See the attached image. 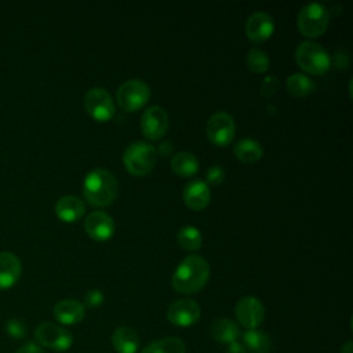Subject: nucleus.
<instances>
[{
    "label": "nucleus",
    "mask_w": 353,
    "mask_h": 353,
    "mask_svg": "<svg viewBox=\"0 0 353 353\" xmlns=\"http://www.w3.org/2000/svg\"><path fill=\"white\" fill-rule=\"evenodd\" d=\"M210 265L200 255H188L172 273V288L185 295L196 294L204 288L210 280Z\"/></svg>",
    "instance_id": "1"
},
{
    "label": "nucleus",
    "mask_w": 353,
    "mask_h": 353,
    "mask_svg": "<svg viewBox=\"0 0 353 353\" xmlns=\"http://www.w3.org/2000/svg\"><path fill=\"white\" fill-rule=\"evenodd\" d=\"M83 194L92 207H108L119 194V182L116 176L103 168L90 171L83 182Z\"/></svg>",
    "instance_id": "2"
},
{
    "label": "nucleus",
    "mask_w": 353,
    "mask_h": 353,
    "mask_svg": "<svg viewBox=\"0 0 353 353\" xmlns=\"http://www.w3.org/2000/svg\"><path fill=\"white\" fill-rule=\"evenodd\" d=\"M295 62L303 72L312 76H323L331 68V58L327 50L310 40L302 41L295 48Z\"/></svg>",
    "instance_id": "3"
},
{
    "label": "nucleus",
    "mask_w": 353,
    "mask_h": 353,
    "mask_svg": "<svg viewBox=\"0 0 353 353\" xmlns=\"http://www.w3.org/2000/svg\"><path fill=\"white\" fill-rule=\"evenodd\" d=\"M157 152L153 145L135 141L127 146L123 154L125 170L134 176H145L150 174L156 165Z\"/></svg>",
    "instance_id": "4"
},
{
    "label": "nucleus",
    "mask_w": 353,
    "mask_h": 353,
    "mask_svg": "<svg viewBox=\"0 0 353 353\" xmlns=\"http://www.w3.org/2000/svg\"><path fill=\"white\" fill-rule=\"evenodd\" d=\"M330 11L320 3H309L301 8L296 17V26L307 39L320 37L328 28Z\"/></svg>",
    "instance_id": "5"
},
{
    "label": "nucleus",
    "mask_w": 353,
    "mask_h": 353,
    "mask_svg": "<svg viewBox=\"0 0 353 353\" xmlns=\"http://www.w3.org/2000/svg\"><path fill=\"white\" fill-rule=\"evenodd\" d=\"M117 105L124 112H137L142 109L150 99L149 85L138 79H131L124 81L116 92Z\"/></svg>",
    "instance_id": "6"
},
{
    "label": "nucleus",
    "mask_w": 353,
    "mask_h": 353,
    "mask_svg": "<svg viewBox=\"0 0 353 353\" xmlns=\"http://www.w3.org/2000/svg\"><path fill=\"white\" fill-rule=\"evenodd\" d=\"M34 338L40 346L55 352H66L73 345L72 332L51 321L39 324L34 331Z\"/></svg>",
    "instance_id": "7"
},
{
    "label": "nucleus",
    "mask_w": 353,
    "mask_h": 353,
    "mask_svg": "<svg viewBox=\"0 0 353 353\" xmlns=\"http://www.w3.org/2000/svg\"><path fill=\"white\" fill-rule=\"evenodd\" d=\"M208 141L219 148H225L232 143L236 134L234 119L226 112L214 113L205 125Z\"/></svg>",
    "instance_id": "8"
},
{
    "label": "nucleus",
    "mask_w": 353,
    "mask_h": 353,
    "mask_svg": "<svg viewBox=\"0 0 353 353\" xmlns=\"http://www.w3.org/2000/svg\"><path fill=\"white\" fill-rule=\"evenodd\" d=\"M84 108L87 113L97 121H109L116 112L110 94L101 87H94L84 97Z\"/></svg>",
    "instance_id": "9"
},
{
    "label": "nucleus",
    "mask_w": 353,
    "mask_h": 353,
    "mask_svg": "<svg viewBox=\"0 0 353 353\" xmlns=\"http://www.w3.org/2000/svg\"><path fill=\"white\" fill-rule=\"evenodd\" d=\"M234 314L240 325L247 330H256L265 320V306L258 298L247 295L236 303Z\"/></svg>",
    "instance_id": "10"
},
{
    "label": "nucleus",
    "mask_w": 353,
    "mask_h": 353,
    "mask_svg": "<svg viewBox=\"0 0 353 353\" xmlns=\"http://www.w3.org/2000/svg\"><path fill=\"white\" fill-rule=\"evenodd\" d=\"M168 130V114L164 108L153 105L141 116V131L149 141H157L165 135Z\"/></svg>",
    "instance_id": "11"
},
{
    "label": "nucleus",
    "mask_w": 353,
    "mask_h": 353,
    "mask_svg": "<svg viewBox=\"0 0 353 353\" xmlns=\"http://www.w3.org/2000/svg\"><path fill=\"white\" fill-rule=\"evenodd\" d=\"M200 305L190 298L178 299L172 302L167 309L168 321L176 327H190L196 324L200 319Z\"/></svg>",
    "instance_id": "12"
},
{
    "label": "nucleus",
    "mask_w": 353,
    "mask_h": 353,
    "mask_svg": "<svg viewBox=\"0 0 353 353\" xmlns=\"http://www.w3.org/2000/svg\"><path fill=\"white\" fill-rule=\"evenodd\" d=\"M274 32V21L265 11H256L250 15L245 22V36L254 44H261L272 37Z\"/></svg>",
    "instance_id": "13"
},
{
    "label": "nucleus",
    "mask_w": 353,
    "mask_h": 353,
    "mask_svg": "<svg viewBox=\"0 0 353 353\" xmlns=\"http://www.w3.org/2000/svg\"><path fill=\"white\" fill-rule=\"evenodd\" d=\"M85 233L95 241H108L114 233L113 218L105 211H92L85 216L84 221Z\"/></svg>",
    "instance_id": "14"
},
{
    "label": "nucleus",
    "mask_w": 353,
    "mask_h": 353,
    "mask_svg": "<svg viewBox=\"0 0 353 353\" xmlns=\"http://www.w3.org/2000/svg\"><path fill=\"white\" fill-rule=\"evenodd\" d=\"M54 317L59 324L74 325L85 316V306L76 299H62L52 309Z\"/></svg>",
    "instance_id": "15"
},
{
    "label": "nucleus",
    "mask_w": 353,
    "mask_h": 353,
    "mask_svg": "<svg viewBox=\"0 0 353 353\" xmlns=\"http://www.w3.org/2000/svg\"><path fill=\"white\" fill-rule=\"evenodd\" d=\"M182 196H183V203L186 204V207H189L193 211L204 210L211 200L210 188L201 179L190 181L185 186Z\"/></svg>",
    "instance_id": "16"
},
{
    "label": "nucleus",
    "mask_w": 353,
    "mask_h": 353,
    "mask_svg": "<svg viewBox=\"0 0 353 353\" xmlns=\"http://www.w3.org/2000/svg\"><path fill=\"white\" fill-rule=\"evenodd\" d=\"M22 273V265L19 258L10 252H0V290H7L12 287Z\"/></svg>",
    "instance_id": "17"
},
{
    "label": "nucleus",
    "mask_w": 353,
    "mask_h": 353,
    "mask_svg": "<svg viewBox=\"0 0 353 353\" xmlns=\"http://www.w3.org/2000/svg\"><path fill=\"white\" fill-rule=\"evenodd\" d=\"M85 211V205L83 200H80L76 196L66 194L58 199L55 203V214L57 216L66 223H72L79 221Z\"/></svg>",
    "instance_id": "18"
},
{
    "label": "nucleus",
    "mask_w": 353,
    "mask_h": 353,
    "mask_svg": "<svg viewBox=\"0 0 353 353\" xmlns=\"http://www.w3.org/2000/svg\"><path fill=\"white\" fill-rule=\"evenodd\" d=\"M112 345L117 353H137L141 346V339L134 328L120 325L112 334Z\"/></svg>",
    "instance_id": "19"
},
{
    "label": "nucleus",
    "mask_w": 353,
    "mask_h": 353,
    "mask_svg": "<svg viewBox=\"0 0 353 353\" xmlns=\"http://www.w3.org/2000/svg\"><path fill=\"white\" fill-rule=\"evenodd\" d=\"M210 334L216 342L230 343L237 341V338L240 336V328L233 320L222 317L212 323L210 328Z\"/></svg>",
    "instance_id": "20"
},
{
    "label": "nucleus",
    "mask_w": 353,
    "mask_h": 353,
    "mask_svg": "<svg viewBox=\"0 0 353 353\" xmlns=\"http://www.w3.org/2000/svg\"><path fill=\"white\" fill-rule=\"evenodd\" d=\"M233 152H234V156L237 157V160H240L244 164H254L263 154V149H262L261 143L252 138L240 139L234 145Z\"/></svg>",
    "instance_id": "21"
},
{
    "label": "nucleus",
    "mask_w": 353,
    "mask_h": 353,
    "mask_svg": "<svg viewBox=\"0 0 353 353\" xmlns=\"http://www.w3.org/2000/svg\"><path fill=\"white\" fill-rule=\"evenodd\" d=\"M199 160L190 152H178L171 159L172 171L181 178L193 176L199 171Z\"/></svg>",
    "instance_id": "22"
},
{
    "label": "nucleus",
    "mask_w": 353,
    "mask_h": 353,
    "mask_svg": "<svg viewBox=\"0 0 353 353\" xmlns=\"http://www.w3.org/2000/svg\"><path fill=\"white\" fill-rule=\"evenodd\" d=\"M141 353H186V346L178 336H165L148 343Z\"/></svg>",
    "instance_id": "23"
},
{
    "label": "nucleus",
    "mask_w": 353,
    "mask_h": 353,
    "mask_svg": "<svg viewBox=\"0 0 353 353\" xmlns=\"http://www.w3.org/2000/svg\"><path fill=\"white\" fill-rule=\"evenodd\" d=\"M243 346L248 353H269L270 338L259 330H247L243 334Z\"/></svg>",
    "instance_id": "24"
},
{
    "label": "nucleus",
    "mask_w": 353,
    "mask_h": 353,
    "mask_svg": "<svg viewBox=\"0 0 353 353\" xmlns=\"http://www.w3.org/2000/svg\"><path fill=\"white\" fill-rule=\"evenodd\" d=\"M316 88L314 81L305 73H292L287 79V91L295 98H306Z\"/></svg>",
    "instance_id": "25"
},
{
    "label": "nucleus",
    "mask_w": 353,
    "mask_h": 353,
    "mask_svg": "<svg viewBox=\"0 0 353 353\" xmlns=\"http://www.w3.org/2000/svg\"><path fill=\"white\" fill-rule=\"evenodd\" d=\"M178 244L186 251H197L203 244V236L194 226H183L176 233Z\"/></svg>",
    "instance_id": "26"
},
{
    "label": "nucleus",
    "mask_w": 353,
    "mask_h": 353,
    "mask_svg": "<svg viewBox=\"0 0 353 353\" xmlns=\"http://www.w3.org/2000/svg\"><path fill=\"white\" fill-rule=\"evenodd\" d=\"M247 66L254 73H265L270 66L268 54L259 48H251L247 54Z\"/></svg>",
    "instance_id": "27"
},
{
    "label": "nucleus",
    "mask_w": 353,
    "mask_h": 353,
    "mask_svg": "<svg viewBox=\"0 0 353 353\" xmlns=\"http://www.w3.org/2000/svg\"><path fill=\"white\" fill-rule=\"evenodd\" d=\"M6 332L12 338V339H22L26 336L28 334V327L26 324L17 317H11L6 321V327H4Z\"/></svg>",
    "instance_id": "28"
},
{
    "label": "nucleus",
    "mask_w": 353,
    "mask_h": 353,
    "mask_svg": "<svg viewBox=\"0 0 353 353\" xmlns=\"http://www.w3.org/2000/svg\"><path fill=\"white\" fill-rule=\"evenodd\" d=\"M225 176H226L225 170L221 165H212L205 172V179H207L205 183L207 185L210 183V185H214V186L221 185L225 181Z\"/></svg>",
    "instance_id": "29"
},
{
    "label": "nucleus",
    "mask_w": 353,
    "mask_h": 353,
    "mask_svg": "<svg viewBox=\"0 0 353 353\" xmlns=\"http://www.w3.org/2000/svg\"><path fill=\"white\" fill-rule=\"evenodd\" d=\"M103 299H105L103 292L98 288H92L84 295V303L83 305L85 307H98L103 303Z\"/></svg>",
    "instance_id": "30"
},
{
    "label": "nucleus",
    "mask_w": 353,
    "mask_h": 353,
    "mask_svg": "<svg viewBox=\"0 0 353 353\" xmlns=\"http://www.w3.org/2000/svg\"><path fill=\"white\" fill-rule=\"evenodd\" d=\"M279 88V80L274 76H268L261 83V94L263 97H272Z\"/></svg>",
    "instance_id": "31"
},
{
    "label": "nucleus",
    "mask_w": 353,
    "mask_h": 353,
    "mask_svg": "<svg viewBox=\"0 0 353 353\" xmlns=\"http://www.w3.org/2000/svg\"><path fill=\"white\" fill-rule=\"evenodd\" d=\"M15 353H46L43 347L36 342H26Z\"/></svg>",
    "instance_id": "32"
},
{
    "label": "nucleus",
    "mask_w": 353,
    "mask_h": 353,
    "mask_svg": "<svg viewBox=\"0 0 353 353\" xmlns=\"http://www.w3.org/2000/svg\"><path fill=\"white\" fill-rule=\"evenodd\" d=\"M226 353H247V350H245V347L243 346V343H241V342L234 341V342L228 343Z\"/></svg>",
    "instance_id": "33"
},
{
    "label": "nucleus",
    "mask_w": 353,
    "mask_h": 353,
    "mask_svg": "<svg viewBox=\"0 0 353 353\" xmlns=\"http://www.w3.org/2000/svg\"><path fill=\"white\" fill-rule=\"evenodd\" d=\"M157 150H159V153H160V154H163V156H168V154H171V152H172V143H171L170 141L161 142ZM157 150H156V152H157Z\"/></svg>",
    "instance_id": "34"
},
{
    "label": "nucleus",
    "mask_w": 353,
    "mask_h": 353,
    "mask_svg": "<svg viewBox=\"0 0 353 353\" xmlns=\"http://www.w3.org/2000/svg\"><path fill=\"white\" fill-rule=\"evenodd\" d=\"M341 353H353V342H346L342 349H341Z\"/></svg>",
    "instance_id": "35"
}]
</instances>
